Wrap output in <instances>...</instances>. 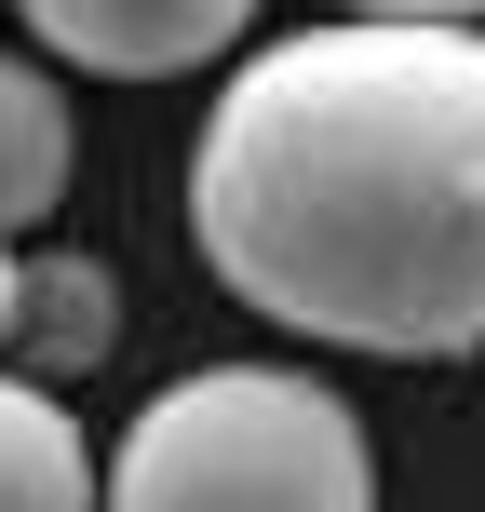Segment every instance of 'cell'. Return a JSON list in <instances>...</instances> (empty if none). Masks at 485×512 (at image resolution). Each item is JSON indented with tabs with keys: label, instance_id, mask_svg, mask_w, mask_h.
Wrapping results in <instances>:
<instances>
[{
	"label": "cell",
	"instance_id": "obj_1",
	"mask_svg": "<svg viewBox=\"0 0 485 512\" xmlns=\"http://www.w3.org/2000/svg\"><path fill=\"white\" fill-rule=\"evenodd\" d=\"M189 243L283 337L485 351V27L337 14L243 54L189 135Z\"/></svg>",
	"mask_w": 485,
	"mask_h": 512
},
{
	"label": "cell",
	"instance_id": "obj_2",
	"mask_svg": "<svg viewBox=\"0 0 485 512\" xmlns=\"http://www.w3.org/2000/svg\"><path fill=\"white\" fill-rule=\"evenodd\" d=\"M95 499L108 512H378V445L337 378L203 364L135 405Z\"/></svg>",
	"mask_w": 485,
	"mask_h": 512
},
{
	"label": "cell",
	"instance_id": "obj_3",
	"mask_svg": "<svg viewBox=\"0 0 485 512\" xmlns=\"http://www.w3.org/2000/svg\"><path fill=\"white\" fill-rule=\"evenodd\" d=\"M27 41L68 54L95 81H176V68H216V54L256 27V0H14Z\"/></svg>",
	"mask_w": 485,
	"mask_h": 512
},
{
	"label": "cell",
	"instance_id": "obj_4",
	"mask_svg": "<svg viewBox=\"0 0 485 512\" xmlns=\"http://www.w3.org/2000/svg\"><path fill=\"white\" fill-rule=\"evenodd\" d=\"M108 337H122V283H108V256H27V270H14V337H0V364H27V378H81V364H108Z\"/></svg>",
	"mask_w": 485,
	"mask_h": 512
},
{
	"label": "cell",
	"instance_id": "obj_5",
	"mask_svg": "<svg viewBox=\"0 0 485 512\" xmlns=\"http://www.w3.org/2000/svg\"><path fill=\"white\" fill-rule=\"evenodd\" d=\"M68 95H54V68H27V54H0V230H41L54 203H68Z\"/></svg>",
	"mask_w": 485,
	"mask_h": 512
},
{
	"label": "cell",
	"instance_id": "obj_6",
	"mask_svg": "<svg viewBox=\"0 0 485 512\" xmlns=\"http://www.w3.org/2000/svg\"><path fill=\"white\" fill-rule=\"evenodd\" d=\"M0 512H95V445L41 378H0Z\"/></svg>",
	"mask_w": 485,
	"mask_h": 512
},
{
	"label": "cell",
	"instance_id": "obj_7",
	"mask_svg": "<svg viewBox=\"0 0 485 512\" xmlns=\"http://www.w3.org/2000/svg\"><path fill=\"white\" fill-rule=\"evenodd\" d=\"M337 14H405V27H485V0H337Z\"/></svg>",
	"mask_w": 485,
	"mask_h": 512
},
{
	"label": "cell",
	"instance_id": "obj_8",
	"mask_svg": "<svg viewBox=\"0 0 485 512\" xmlns=\"http://www.w3.org/2000/svg\"><path fill=\"white\" fill-rule=\"evenodd\" d=\"M14 270H27V256H14V230H0V337H14Z\"/></svg>",
	"mask_w": 485,
	"mask_h": 512
}]
</instances>
